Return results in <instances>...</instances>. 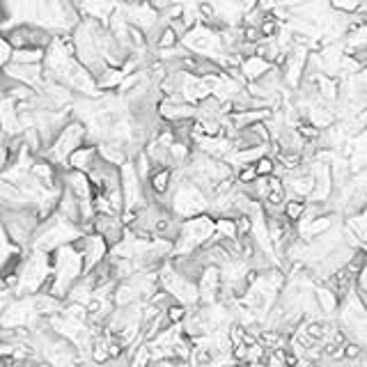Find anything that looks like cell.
<instances>
[{
  "mask_svg": "<svg viewBox=\"0 0 367 367\" xmlns=\"http://www.w3.org/2000/svg\"><path fill=\"white\" fill-rule=\"evenodd\" d=\"M314 294H317V301H319V308L324 314H333L340 308V296L330 290L328 285H317L314 287Z\"/></svg>",
  "mask_w": 367,
  "mask_h": 367,
  "instance_id": "6da1fadb",
  "label": "cell"
},
{
  "mask_svg": "<svg viewBox=\"0 0 367 367\" xmlns=\"http://www.w3.org/2000/svg\"><path fill=\"white\" fill-rule=\"evenodd\" d=\"M305 209H308V205L303 202V200H287V205H285V216L290 218V221H301L303 214H305Z\"/></svg>",
  "mask_w": 367,
  "mask_h": 367,
  "instance_id": "7a4b0ae2",
  "label": "cell"
},
{
  "mask_svg": "<svg viewBox=\"0 0 367 367\" xmlns=\"http://www.w3.org/2000/svg\"><path fill=\"white\" fill-rule=\"evenodd\" d=\"M361 3L363 0H330V7L337 12H345V14H356L361 10Z\"/></svg>",
  "mask_w": 367,
  "mask_h": 367,
  "instance_id": "3957f363",
  "label": "cell"
},
{
  "mask_svg": "<svg viewBox=\"0 0 367 367\" xmlns=\"http://www.w3.org/2000/svg\"><path fill=\"white\" fill-rule=\"evenodd\" d=\"M255 168H257V174H264V177H266V174H273V172H276V163L271 161L269 156L264 154L262 159H257Z\"/></svg>",
  "mask_w": 367,
  "mask_h": 367,
  "instance_id": "277c9868",
  "label": "cell"
}]
</instances>
